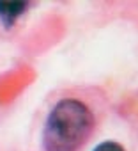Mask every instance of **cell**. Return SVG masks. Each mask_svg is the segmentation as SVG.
<instances>
[{
	"label": "cell",
	"mask_w": 138,
	"mask_h": 151,
	"mask_svg": "<svg viewBox=\"0 0 138 151\" xmlns=\"http://www.w3.org/2000/svg\"><path fill=\"white\" fill-rule=\"evenodd\" d=\"M96 130L94 110L80 98H60L48 110L43 130V151H80Z\"/></svg>",
	"instance_id": "obj_1"
},
{
	"label": "cell",
	"mask_w": 138,
	"mask_h": 151,
	"mask_svg": "<svg viewBox=\"0 0 138 151\" xmlns=\"http://www.w3.org/2000/svg\"><path fill=\"white\" fill-rule=\"evenodd\" d=\"M34 7V2L28 0H0V27L11 30L20 20H23L28 11Z\"/></svg>",
	"instance_id": "obj_2"
},
{
	"label": "cell",
	"mask_w": 138,
	"mask_h": 151,
	"mask_svg": "<svg viewBox=\"0 0 138 151\" xmlns=\"http://www.w3.org/2000/svg\"><path fill=\"white\" fill-rule=\"evenodd\" d=\"M90 151H126V147L119 142V140H113V139H106V140H101L97 142Z\"/></svg>",
	"instance_id": "obj_3"
}]
</instances>
